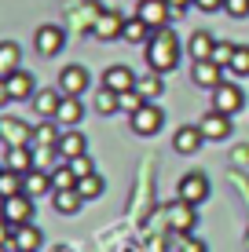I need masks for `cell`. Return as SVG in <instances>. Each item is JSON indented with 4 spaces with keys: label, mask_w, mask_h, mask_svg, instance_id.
I'll list each match as a JSON object with an SVG mask.
<instances>
[{
    "label": "cell",
    "mask_w": 249,
    "mask_h": 252,
    "mask_svg": "<svg viewBox=\"0 0 249 252\" xmlns=\"http://www.w3.org/2000/svg\"><path fill=\"white\" fill-rule=\"evenodd\" d=\"M194 7H202V11H220L224 0H194Z\"/></svg>",
    "instance_id": "40"
},
{
    "label": "cell",
    "mask_w": 249,
    "mask_h": 252,
    "mask_svg": "<svg viewBox=\"0 0 249 252\" xmlns=\"http://www.w3.org/2000/svg\"><path fill=\"white\" fill-rule=\"evenodd\" d=\"M213 48H216V40H213L205 30L191 33V40H187V51H191L194 63H202V59H213Z\"/></svg>",
    "instance_id": "25"
},
{
    "label": "cell",
    "mask_w": 249,
    "mask_h": 252,
    "mask_svg": "<svg viewBox=\"0 0 249 252\" xmlns=\"http://www.w3.org/2000/svg\"><path fill=\"white\" fill-rule=\"evenodd\" d=\"M81 117H84L81 99H77V95H63V102H59V114H55V121H59V125H66V128H73Z\"/></svg>",
    "instance_id": "24"
},
{
    "label": "cell",
    "mask_w": 249,
    "mask_h": 252,
    "mask_svg": "<svg viewBox=\"0 0 249 252\" xmlns=\"http://www.w3.org/2000/svg\"><path fill=\"white\" fill-rule=\"evenodd\" d=\"M77 190H81V197H99L103 194V176L99 172H92V176H84V179H77Z\"/></svg>",
    "instance_id": "34"
},
{
    "label": "cell",
    "mask_w": 249,
    "mask_h": 252,
    "mask_svg": "<svg viewBox=\"0 0 249 252\" xmlns=\"http://www.w3.org/2000/svg\"><path fill=\"white\" fill-rule=\"evenodd\" d=\"M96 110H99L103 117H110L114 110H121V95L110 92V88H99V95H96Z\"/></svg>",
    "instance_id": "31"
},
{
    "label": "cell",
    "mask_w": 249,
    "mask_h": 252,
    "mask_svg": "<svg viewBox=\"0 0 249 252\" xmlns=\"http://www.w3.org/2000/svg\"><path fill=\"white\" fill-rule=\"evenodd\" d=\"M147 63H150V69L154 73H169V69H176V63H179V37L173 30H154V37L147 40Z\"/></svg>",
    "instance_id": "1"
},
{
    "label": "cell",
    "mask_w": 249,
    "mask_h": 252,
    "mask_svg": "<svg viewBox=\"0 0 249 252\" xmlns=\"http://www.w3.org/2000/svg\"><path fill=\"white\" fill-rule=\"evenodd\" d=\"M143 102H147V99H143V95H140V92H136V88L121 95V110H125V114H136V110H140V106H143Z\"/></svg>",
    "instance_id": "37"
},
{
    "label": "cell",
    "mask_w": 249,
    "mask_h": 252,
    "mask_svg": "<svg viewBox=\"0 0 249 252\" xmlns=\"http://www.w3.org/2000/svg\"><path fill=\"white\" fill-rule=\"evenodd\" d=\"M187 252H209V249H205V241H187Z\"/></svg>",
    "instance_id": "43"
},
{
    "label": "cell",
    "mask_w": 249,
    "mask_h": 252,
    "mask_svg": "<svg viewBox=\"0 0 249 252\" xmlns=\"http://www.w3.org/2000/svg\"><path fill=\"white\" fill-rule=\"evenodd\" d=\"M51 205H55V212L73 216L77 208L84 205V197H81V190H77V187H70V190H51Z\"/></svg>",
    "instance_id": "21"
},
{
    "label": "cell",
    "mask_w": 249,
    "mask_h": 252,
    "mask_svg": "<svg viewBox=\"0 0 249 252\" xmlns=\"http://www.w3.org/2000/svg\"><path fill=\"white\" fill-rule=\"evenodd\" d=\"M161 121H165V114H161V106H154V102H143L136 114H128V125H132L136 135H154L161 128Z\"/></svg>",
    "instance_id": "5"
},
{
    "label": "cell",
    "mask_w": 249,
    "mask_h": 252,
    "mask_svg": "<svg viewBox=\"0 0 249 252\" xmlns=\"http://www.w3.org/2000/svg\"><path fill=\"white\" fill-rule=\"evenodd\" d=\"M176 197L187 201V205H202L205 197H209V176H202V172H187V176L176 183Z\"/></svg>",
    "instance_id": "2"
},
{
    "label": "cell",
    "mask_w": 249,
    "mask_h": 252,
    "mask_svg": "<svg viewBox=\"0 0 249 252\" xmlns=\"http://www.w3.org/2000/svg\"><path fill=\"white\" fill-rule=\"evenodd\" d=\"M194 208H198V205H187V201H179V197L169 205V223H173L176 234H191V230H194V223H198Z\"/></svg>",
    "instance_id": "11"
},
{
    "label": "cell",
    "mask_w": 249,
    "mask_h": 252,
    "mask_svg": "<svg viewBox=\"0 0 249 252\" xmlns=\"http://www.w3.org/2000/svg\"><path fill=\"white\" fill-rule=\"evenodd\" d=\"M11 234H15V227L0 216V245H11Z\"/></svg>",
    "instance_id": "39"
},
{
    "label": "cell",
    "mask_w": 249,
    "mask_h": 252,
    "mask_svg": "<svg viewBox=\"0 0 249 252\" xmlns=\"http://www.w3.org/2000/svg\"><path fill=\"white\" fill-rule=\"evenodd\" d=\"M4 168L19 172V176L33 172V150H30V146H7V154H4Z\"/></svg>",
    "instance_id": "19"
},
{
    "label": "cell",
    "mask_w": 249,
    "mask_h": 252,
    "mask_svg": "<svg viewBox=\"0 0 249 252\" xmlns=\"http://www.w3.org/2000/svg\"><path fill=\"white\" fill-rule=\"evenodd\" d=\"M202 128L198 125H183V128H176V135H173V150L176 154H183V158H191V154H198L202 150Z\"/></svg>",
    "instance_id": "10"
},
{
    "label": "cell",
    "mask_w": 249,
    "mask_h": 252,
    "mask_svg": "<svg viewBox=\"0 0 249 252\" xmlns=\"http://www.w3.org/2000/svg\"><path fill=\"white\" fill-rule=\"evenodd\" d=\"M103 88L125 95V92L136 88V73H132L128 66H107V73H103Z\"/></svg>",
    "instance_id": "14"
},
{
    "label": "cell",
    "mask_w": 249,
    "mask_h": 252,
    "mask_svg": "<svg viewBox=\"0 0 249 252\" xmlns=\"http://www.w3.org/2000/svg\"><path fill=\"white\" fill-rule=\"evenodd\" d=\"M59 154H63L66 161L81 158V154H88V139H84L81 132H63L59 135Z\"/></svg>",
    "instance_id": "23"
},
{
    "label": "cell",
    "mask_w": 249,
    "mask_h": 252,
    "mask_svg": "<svg viewBox=\"0 0 249 252\" xmlns=\"http://www.w3.org/2000/svg\"><path fill=\"white\" fill-rule=\"evenodd\" d=\"M59 102H63V92H55V88H40L37 95H33V110H37L44 121H55Z\"/></svg>",
    "instance_id": "18"
},
{
    "label": "cell",
    "mask_w": 249,
    "mask_h": 252,
    "mask_svg": "<svg viewBox=\"0 0 249 252\" xmlns=\"http://www.w3.org/2000/svg\"><path fill=\"white\" fill-rule=\"evenodd\" d=\"M246 249H249V230H246Z\"/></svg>",
    "instance_id": "46"
},
{
    "label": "cell",
    "mask_w": 249,
    "mask_h": 252,
    "mask_svg": "<svg viewBox=\"0 0 249 252\" xmlns=\"http://www.w3.org/2000/svg\"><path fill=\"white\" fill-rule=\"evenodd\" d=\"M92 33H96L99 40H114V37H121V33H125V19H121L117 11H99Z\"/></svg>",
    "instance_id": "15"
},
{
    "label": "cell",
    "mask_w": 249,
    "mask_h": 252,
    "mask_svg": "<svg viewBox=\"0 0 249 252\" xmlns=\"http://www.w3.org/2000/svg\"><path fill=\"white\" fill-rule=\"evenodd\" d=\"M4 81H7V92H11V102H22V99H33V95H37V81H33L30 69H15Z\"/></svg>",
    "instance_id": "13"
},
{
    "label": "cell",
    "mask_w": 249,
    "mask_h": 252,
    "mask_svg": "<svg viewBox=\"0 0 249 252\" xmlns=\"http://www.w3.org/2000/svg\"><path fill=\"white\" fill-rule=\"evenodd\" d=\"M22 194H30V197L51 194V172H40V168L26 172V176H22Z\"/></svg>",
    "instance_id": "22"
},
{
    "label": "cell",
    "mask_w": 249,
    "mask_h": 252,
    "mask_svg": "<svg viewBox=\"0 0 249 252\" xmlns=\"http://www.w3.org/2000/svg\"><path fill=\"white\" fill-rule=\"evenodd\" d=\"M73 168V176L77 179H84V176H92V172H96V161L88 158V154H81V158H73V161H66Z\"/></svg>",
    "instance_id": "35"
},
{
    "label": "cell",
    "mask_w": 249,
    "mask_h": 252,
    "mask_svg": "<svg viewBox=\"0 0 249 252\" xmlns=\"http://www.w3.org/2000/svg\"><path fill=\"white\" fill-rule=\"evenodd\" d=\"M70 187H77V176H73L70 164L63 161L55 172H51V190H70Z\"/></svg>",
    "instance_id": "32"
},
{
    "label": "cell",
    "mask_w": 249,
    "mask_h": 252,
    "mask_svg": "<svg viewBox=\"0 0 249 252\" xmlns=\"http://www.w3.org/2000/svg\"><path fill=\"white\" fill-rule=\"evenodd\" d=\"M0 139L7 146H30L33 143V128L19 117H0Z\"/></svg>",
    "instance_id": "8"
},
{
    "label": "cell",
    "mask_w": 249,
    "mask_h": 252,
    "mask_svg": "<svg viewBox=\"0 0 249 252\" xmlns=\"http://www.w3.org/2000/svg\"><path fill=\"white\" fill-rule=\"evenodd\" d=\"M59 121H40L37 128H33V143L30 146H59Z\"/></svg>",
    "instance_id": "29"
},
{
    "label": "cell",
    "mask_w": 249,
    "mask_h": 252,
    "mask_svg": "<svg viewBox=\"0 0 249 252\" xmlns=\"http://www.w3.org/2000/svg\"><path fill=\"white\" fill-rule=\"evenodd\" d=\"M22 48L15 44V40H0V81L4 77H11L15 69H22Z\"/></svg>",
    "instance_id": "20"
},
{
    "label": "cell",
    "mask_w": 249,
    "mask_h": 252,
    "mask_svg": "<svg viewBox=\"0 0 249 252\" xmlns=\"http://www.w3.org/2000/svg\"><path fill=\"white\" fill-rule=\"evenodd\" d=\"M136 15H140V19L147 22L150 30H165V22H169V15H173V7H169V0H140Z\"/></svg>",
    "instance_id": "9"
},
{
    "label": "cell",
    "mask_w": 249,
    "mask_h": 252,
    "mask_svg": "<svg viewBox=\"0 0 249 252\" xmlns=\"http://www.w3.org/2000/svg\"><path fill=\"white\" fill-rule=\"evenodd\" d=\"M198 128H202L205 139H227V135H231V117L220 114V110H209V114L202 117Z\"/></svg>",
    "instance_id": "17"
},
{
    "label": "cell",
    "mask_w": 249,
    "mask_h": 252,
    "mask_svg": "<svg viewBox=\"0 0 249 252\" xmlns=\"http://www.w3.org/2000/svg\"><path fill=\"white\" fill-rule=\"evenodd\" d=\"M231 55H235V44L216 40V48H213V63H216V66H231Z\"/></svg>",
    "instance_id": "36"
},
{
    "label": "cell",
    "mask_w": 249,
    "mask_h": 252,
    "mask_svg": "<svg viewBox=\"0 0 249 252\" xmlns=\"http://www.w3.org/2000/svg\"><path fill=\"white\" fill-rule=\"evenodd\" d=\"M0 172H4V168H0Z\"/></svg>",
    "instance_id": "47"
},
{
    "label": "cell",
    "mask_w": 249,
    "mask_h": 252,
    "mask_svg": "<svg viewBox=\"0 0 249 252\" xmlns=\"http://www.w3.org/2000/svg\"><path fill=\"white\" fill-rule=\"evenodd\" d=\"M0 216H4L11 227H22V223H33V197L30 194H11L0 205Z\"/></svg>",
    "instance_id": "4"
},
{
    "label": "cell",
    "mask_w": 249,
    "mask_h": 252,
    "mask_svg": "<svg viewBox=\"0 0 249 252\" xmlns=\"http://www.w3.org/2000/svg\"><path fill=\"white\" fill-rule=\"evenodd\" d=\"M30 150H33V168H40V172H55L59 168L55 158H63L59 146H30Z\"/></svg>",
    "instance_id": "28"
},
{
    "label": "cell",
    "mask_w": 249,
    "mask_h": 252,
    "mask_svg": "<svg viewBox=\"0 0 249 252\" xmlns=\"http://www.w3.org/2000/svg\"><path fill=\"white\" fill-rule=\"evenodd\" d=\"M194 0H169V7H173V11H183V7H191Z\"/></svg>",
    "instance_id": "42"
},
{
    "label": "cell",
    "mask_w": 249,
    "mask_h": 252,
    "mask_svg": "<svg viewBox=\"0 0 249 252\" xmlns=\"http://www.w3.org/2000/svg\"><path fill=\"white\" fill-rule=\"evenodd\" d=\"M242 106H246V95H242V88H238L235 81H224L220 88H213V110H220V114L235 117Z\"/></svg>",
    "instance_id": "3"
},
{
    "label": "cell",
    "mask_w": 249,
    "mask_h": 252,
    "mask_svg": "<svg viewBox=\"0 0 249 252\" xmlns=\"http://www.w3.org/2000/svg\"><path fill=\"white\" fill-rule=\"evenodd\" d=\"M11 194H22V176L11 168L0 172V197H11Z\"/></svg>",
    "instance_id": "33"
},
{
    "label": "cell",
    "mask_w": 249,
    "mask_h": 252,
    "mask_svg": "<svg viewBox=\"0 0 249 252\" xmlns=\"http://www.w3.org/2000/svg\"><path fill=\"white\" fill-rule=\"evenodd\" d=\"M88 84H92V73L84 66H63V73H59V92L63 95H77L81 99L88 92Z\"/></svg>",
    "instance_id": "7"
},
{
    "label": "cell",
    "mask_w": 249,
    "mask_h": 252,
    "mask_svg": "<svg viewBox=\"0 0 249 252\" xmlns=\"http://www.w3.org/2000/svg\"><path fill=\"white\" fill-rule=\"evenodd\" d=\"M11 102V92H7V81H0V106H7Z\"/></svg>",
    "instance_id": "41"
},
{
    "label": "cell",
    "mask_w": 249,
    "mask_h": 252,
    "mask_svg": "<svg viewBox=\"0 0 249 252\" xmlns=\"http://www.w3.org/2000/svg\"><path fill=\"white\" fill-rule=\"evenodd\" d=\"M231 77H249V44H235L231 66H224V81H231Z\"/></svg>",
    "instance_id": "26"
},
{
    "label": "cell",
    "mask_w": 249,
    "mask_h": 252,
    "mask_svg": "<svg viewBox=\"0 0 249 252\" xmlns=\"http://www.w3.org/2000/svg\"><path fill=\"white\" fill-rule=\"evenodd\" d=\"M121 37L128 40V44H147V40L154 37V30L136 15V19H125V33H121Z\"/></svg>",
    "instance_id": "27"
},
{
    "label": "cell",
    "mask_w": 249,
    "mask_h": 252,
    "mask_svg": "<svg viewBox=\"0 0 249 252\" xmlns=\"http://www.w3.org/2000/svg\"><path fill=\"white\" fill-rule=\"evenodd\" d=\"M235 161H238V164L249 161V150H246V146H238V150H235Z\"/></svg>",
    "instance_id": "44"
},
{
    "label": "cell",
    "mask_w": 249,
    "mask_h": 252,
    "mask_svg": "<svg viewBox=\"0 0 249 252\" xmlns=\"http://www.w3.org/2000/svg\"><path fill=\"white\" fill-rule=\"evenodd\" d=\"M40 241H44V234L33 227V223H22V227H15V234H11V252H37Z\"/></svg>",
    "instance_id": "16"
},
{
    "label": "cell",
    "mask_w": 249,
    "mask_h": 252,
    "mask_svg": "<svg viewBox=\"0 0 249 252\" xmlns=\"http://www.w3.org/2000/svg\"><path fill=\"white\" fill-rule=\"evenodd\" d=\"M7 249H11V245H0V252H7Z\"/></svg>",
    "instance_id": "45"
},
{
    "label": "cell",
    "mask_w": 249,
    "mask_h": 252,
    "mask_svg": "<svg viewBox=\"0 0 249 252\" xmlns=\"http://www.w3.org/2000/svg\"><path fill=\"white\" fill-rule=\"evenodd\" d=\"M191 77H194V84L198 88H220L224 84V66H216L213 59H202V63H194V69H191Z\"/></svg>",
    "instance_id": "12"
},
{
    "label": "cell",
    "mask_w": 249,
    "mask_h": 252,
    "mask_svg": "<svg viewBox=\"0 0 249 252\" xmlns=\"http://www.w3.org/2000/svg\"><path fill=\"white\" fill-rule=\"evenodd\" d=\"M224 11L231 19H246L249 15V0H224Z\"/></svg>",
    "instance_id": "38"
},
{
    "label": "cell",
    "mask_w": 249,
    "mask_h": 252,
    "mask_svg": "<svg viewBox=\"0 0 249 252\" xmlns=\"http://www.w3.org/2000/svg\"><path fill=\"white\" fill-rule=\"evenodd\" d=\"M161 88H165V84H161V77L154 73V69H150L147 77H136V92H140L147 102H154V99H158V95H161Z\"/></svg>",
    "instance_id": "30"
},
{
    "label": "cell",
    "mask_w": 249,
    "mask_h": 252,
    "mask_svg": "<svg viewBox=\"0 0 249 252\" xmlns=\"http://www.w3.org/2000/svg\"><path fill=\"white\" fill-rule=\"evenodd\" d=\"M33 44H37V51H40L44 59H51V55H59V51H63L66 30H63V26H55V22H48V26H40V30H37Z\"/></svg>",
    "instance_id": "6"
}]
</instances>
